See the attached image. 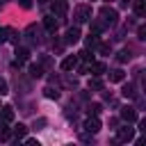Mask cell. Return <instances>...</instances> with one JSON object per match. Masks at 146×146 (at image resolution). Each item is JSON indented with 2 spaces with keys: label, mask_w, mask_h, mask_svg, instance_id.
Returning <instances> with one entry per match:
<instances>
[{
  "label": "cell",
  "mask_w": 146,
  "mask_h": 146,
  "mask_svg": "<svg viewBox=\"0 0 146 146\" xmlns=\"http://www.w3.org/2000/svg\"><path fill=\"white\" fill-rule=\"evenodd\" d=\"M132 135H135V130H132L130 125L119 128V130H116V141H132Z\"/></svg>",
  "instance_id": "4"
},
{
  "label": "cell",
  "mask_w": 146,
  "mask_h": 146,
  "mask_svg": "<svg viewBox=\"0 0 146 146\" xmlns=\"http://www.w3.org/2000/svg\"><path fill=\"white\" fill-rule=\"evenodd\" d=\"M121 94H123L125 98H135V87H132V84H123Z\"/></svg>",
  "instance_id": "19"
},
{
  "label": "cell",
  "mask_w": 146,
  "mask_h": 146,
  "mask_svg": "<svg viewBox=\"0 0 146 146\" xmlns=\"http://www.w3.org/2000/svg\"><path fill=\"white\" fill-rule=\"evenodd\" d=\"M25 144H27V146H39V141H36V139H25Z\"/></svg>",
  "instance_id": "28"
},
{
  "label": "cell",
  "mask_w": 146,
  "mask_h": 146,
  "mask_svg": "<svg viewBox=\"0 0 146 146\" xmlns=\"http://www.w3.org/2000/svg\"><path fill=\"white\" fill-rule=\"evenodd\" d=\"M27 57H30V50L27 48H16V62L21 64V62H27Z\"/></svg>",
  "instance_id": "11"
},
{
  "label": "cell",
  "mask_w": 146,
  "mask_h": 146,
  "mask_svg": "<svg viewBox=\"0 0 146 146\" xmlns=\"http://www.w3.org/2000/svg\"><path fill=\"white\" fill-rule=\"evenodd\" d=\"M84 130H87L89 135H96V132L100 130V121H98L96 116H89V119L84 121Z\"/></svg>",
  "instance_id": "5"
},
{
  "label": "cell",
  "mask_w": 146,
  "mask_h": 146,
  "mask_svg": "<svg viewBox=\"0 0 146 146\" xmlns=\"http://www.w3.org/2000/svg\"><path fill=\"white\" fill-rule=\"evenodd\" d=\"M39 2H48V0H39Z\"/></svg>",
  "instance_id": "30"
},
{
  "label": "cell",
  "mask_w": 146,
  "mask_h": 146,
  "mask_svg": "<svg viewBox=\"0 0 146 146\" xmlns=\"http://www.w3.org/2000/svg\"><path fill=\"white\" fill-rule=\"evenodd\" d=\"M7 34H9V27H0V43L7 41Z\"/></svg>",
  "instance_id": "24"
},
{
  "label": "cell",
  "mask_w": 146,
  "mask_h": 146,
  "mask_svg": "<svg viewBox=\"0 0 146 146\" xmlns=\"http://www.w3.org/2000/svg\"><path fill=\"white\" fill-rule=\"evenodd\" d=\"M2 121H7V123H9V121H14V110H11L9 105H5V107H2Z\"/></svg>",
  "instance_id": "15"
},
{
  "label": "cell",
  "mask_w": 146,
  "mask_h": 146,
  "mask_svg": "<svg viewBox=\"0 0 146 146\" xmlns=\"http://www.w3.org/2000/svg\"><path fill=\"white\" fill-rule=\"evenodd\" d=\"M43 25H46V30H48V32H55V30H57V25H59V23H57V16H55V14L46 16V18H43Z\"/></svg>",
  "instance_id": "8"
},
{
  "label": "cell",
  "mask_w": 146,
  "mask_h": 146,
  "mask_svg": "<svg viewBox=\"0 0 146 146\" xmlns=\"http://www.w3.org/2000/svg\"><path fill=\"white\" fill-rule=\"evenodd\" d=\"M30 75H32V78H41V75H43V66H41V64H32V66H30Z\"/></svg>",
  "instance_id": "14"
},
{
  "label": "cell",
  "mask_w": 146,
  "mask_h": 146,
  "mask_svg": "<svg viewBox=\"0 0 146 146\" xmlns=\"http://www.w3.org/2000/svg\"><path fill=\"white\" fill-rule=\"evenodd\" d=\"M121 119H123V121H128V123L137 121V112H135V107H130V105L121 107Z\"/></svg>",
  "instance_id": "6"
},
{
  "label": "cell",
  "mask_w": 146,
  "mask_h": 146,
  "mask_svg": "<svg viewBox=\"0 0 146 146\" xmlns=\"http://www.w3.org/2000/svg\"><path fill=\"white\" fill-rule=\"evenodd\" d=\"M98 50H100L103 55H107V52H110L112 48H110V43H100V46H98Z\"/></svg>",
  "instance_id": "25"
},
{
  "label": "cell",
  "mask_w": 146,
  "mask_h": 146,
  "mask_svg": "<svg viewBox=\"0 0 146 146\" xmlns=\"http://www.w3.org/2000/svg\"><path fill=\"white\" fill-rule=\"evenodd\" d=\"M123 78H125V73H123L121 68H116V71H112V75H110V80H112V82H121Z\"/></svg>",
  "instance_id": "18"
},
{
  "label": "cell",
  "mask_w": 146,
  "mask_h": 146,
  "mask_svg": "<svg viewBox=\"0 0 146 146\" xmlns=\"http://www.w3.org/2000/svg\"><path fill=\"white\" fill-rule=\"evenodd\" d=\"M89 89L100 91V89H103V80H100V78H91V80H89Z\"/></svg>",
  "instance_id": "16"
},
{
  "label": "cell",
  "mask_w": 146,
  "mask_h": 146,
  "mask_svg": "<svg viewBox=\"0 0 146 146\" xmlns=\"http://www.w3.org/2000/svg\"><path fill=\"white\" fill-rule=\"evenodd\" d=\"M100 18H103V25H114L116 18H119V14L112 7H100Z\"/></svg>",
  "instance_id": "2"
},
{
  "label": "cell",
  "mask_w": 146,
  "mask_h": 146,
  "mask_svg": "<svg viewBox=\"0 0 146 146\" xmlns=\"http://www.w3.org/2000/svg\"><path fill=\"white\" fill-rule=\"evenodd\" d=\"M43 94H46V98H55V100L59 98V91H57V89H52V87H46V89H43Z\"/></svg>",
  "instance_id": "20"
},
{
  "label": "cell",
  "mask_w": 146,
  "mask_h": 146,
  "mask_svg": "<svg viewBox=\"0 0 146 146\" xmlns=\"http://www.w3.org/2000/svg\"><path fill=\"white\" fill-rule=\"evenodd\" d=\"M128 59H130V52L128 50H121L119 52V62H128Z\"/></svg>",
  "instance_id": "23"
},
{
  "label": "cell",
  "mask_w": 146,
  "mask_h": 146,
  "mask_svg": "<svg viewBox=\"0 0 146 146\" xmlns=\"http://www.w3.org/2000/svg\"><path fill=\"white\" fill-rule=\"evenodd\" d=\"M66 11H68L66 0H52V14H55L57 18H64V16H66Z\"/></svg>",
  "instance_id": "3"
},
{
  "label": "cell",
  "mask_w": 146,
  "mask_h": 146,
  "mask_svg": "<svg viewBox=\"0 0 146 146\" xmlns=\"http://www.w3.org/2000/svg\"><path fill=\"white\" fill-rule=\"evenodd\" d=\"M73 18H75V23H87V21H91V7H87V5L75 7Z\"/></svg>",
  "instance_id": "1"
},
{
  "label": "cell",
  "mask_w": 146,
  "mask_h": 146,
  "mask_svg": "<svg viewBox=\"0 0 146 146\" xmlns=\"http://www.w3.org/2000/svg\"><path fill=\"white\" fill-rule=\"evenodd\" d=\"M96 43H98V34L94 32V34H89V39H87V46H89V48H94Z\"/></svg>",
  "instance_id": "21"
},
{
  "label": "cell",
  "mask_w": 146,
  "mask_h": 146,
  "mask_svg": "<svg viewBox=\"0 0 146 146\" xmlns=\"http://www.w3.org/2000/svg\"><path fill=\"white\" fill-rule=\"evenodd\" d=\"M78 66V55H68L64 62H62V68L64 71H71V68H75Z\"/></svg>",
  "instance_id": "9"
},
{
  "label": "cell",
  "mask_w": 146,
  "mask_h": 146,
  "mask_svg": "<svg viewBox=\"0 0 146 146\" xmlns=\"http://www.w3.org/2000/svg\"><path fill=\"white\" fill-rule=\"evenodd\" d=\"M78 41H80V27L73 25L66 30V43H78Z\"/></svg>",
  "instance_id": "7"
},
{
  "label": "cell",
  "mask_w": 146,
  "mask_h": 146,
  "mask_svg": "<svg viewBox=\"0 0 146 146\" xmlns=\"http://www.w3.org/2000/svg\"><path fill=\"white\" fill-rule=\"evenodd\" d=\"M9 137H11V130L7 128V121H2L0 123V141H7Z\"/></svg>",
  "instance_id": "13"
},
{
  "label": "cell",
  "mask_w": 146,
  "mask_h": 146,
  "mask_svg": "<svg viewBox=\"0 0 146 146\" xmlns=\"http://www.w3.org/2000/svg\"><path fill=\"white\" fill-rule=\"evenodd\" d=\"M18 5H21L23 9H30V7H32V0H18Z\"/></svg>",
  "instance_id": "26"
},
{
  "label": "cell",
  "mask_w": 146,
  "mask_h": 146,
  "mask_svg": "<svg viewBox=\"0 0 146 146\" xmlns=\"http://www.w3.org/2000/svg\"><path fill=\"white\" fill-rule=\"evenodd\" d=\"M132 9L137 16H144L146 14V0H132Z\"/></svg>",
  "instance_id": "10"
},
{
  "label": "cell",
  "mask_w": 146,
  "mask_h": 146,
  "mask_svg": "<svg viewBox=\"0 0 146 146\" xmlns=\"http://www.w3.org/2000/svg\"><path fill=\"white\" fill-rule=\"evenodd\" d=\"M5 94H7V82L0 78V96H5Z\"/></svg>",
  "instance_id": "27"
},
{
  "label": "cell",
  "mask_w": 146,
  "mask_h": 146,
  "mask_svg": "<svg viewBox=\"0 0 146 146\" xmlns=\"http://www.w3.org/2000/svg\"><path fill=\"white\" fill-rule=\"evenodd\" d=\"M137 34H139V39H146V36H144V34H146V30H144V27H139V30H137Z\"/></svg>",
  "instance_id": "29"
},
{
  "label": "cell",
  "mask_w": 146,
  "mask_h": 146,
  "mask_svg": "<svg viewBox=\"0 0 146 146\" xmlns=\"http://www.w3.org/2000/svg\"><path fill=\"white\" fill-rule=\"evenodd\" d=\"M11 132H14V135H16V137H18V139H23V137H25V135H27V128H25V125H23V123H18V125H16V128H14V130H11Z\"/></svg>",
  "instance_id": "17"
},
{
  "label": "cell",
  "mask_w": 146,
  "mask_h": 146,
  "mask_svg": "<svg viewBox=\"0 0 146 146\" xmlns=\"http://www.w3.org/2000/svg\"><path fill=\"white\" fill-rule=\"evenodd\" d=\"M100 110H103V107H100L98 103H94V105H89V114H94V116H98V114H100Z\"/></svg>",
  "instance_id": "22"
},
{
  "label": "cell",
  "mask_w": 146,
  "mask_h": 146,
  "mask_svg": "<svg viewBox=\"0 0 146 146\" xmlns=\"http://www.w3.org/2000/svg\"><path fill=\"white\" fill-rule=\"evenodd\" d=\"M89 71H91L94 75H103V73H105V64H103V62H96V64L91 62V66H89Z\"/></svg>",
  "instance_id": "12"
}]
</instances>
